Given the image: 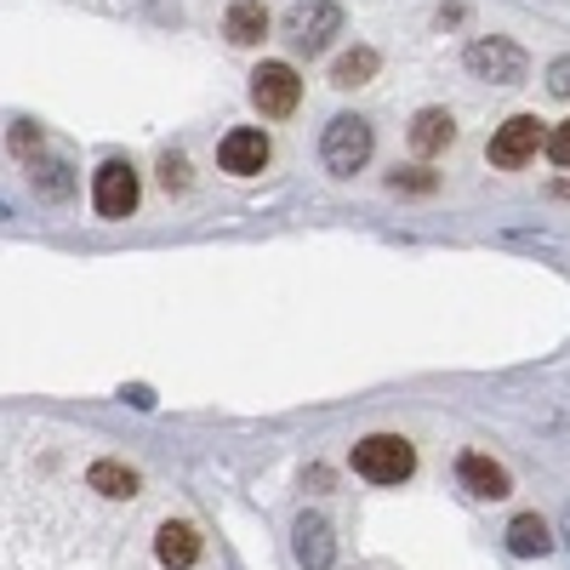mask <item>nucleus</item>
Segmentation results:
<instances>
[{"instance_id": "obj_20", "label": "nucleus", "mask_w": 570, "mask_h": 570, "mask_svg": "<svg viewBox=\"0 0 570 570\" xmlns=\"http://www.w3.org/2000/svg\"><path fill=\"white\" fill-rule=\"evenodd\" d=\"M160 183H166V188H188V160H183V155H166V160H160Z\"/></svg>"}, {"instance_id": "obj_18", "label": "nucleus", "mask_w": 570, "mask_h": 570, "mask_svg": "<svg viewBox=\"0 0 570 570\" xmlns=\"http://www.w3.org/2000/svg\"><path fill=\"white\" fill-rule=\"evenodd\" d=\"M40 149V126L35 120H18L12 126V155H35Z\"/></svg>"}, {"instance_id": "obj_12", "label": "nucleus", "mask_w": 570, "mask_h": 570, "mask_svg": "<svg viewBox=\"0 0 570 570\" xmlns=\"http://www.w3.org/2000/svg\"><path fill=\"white\" fill-rule=\"evenodd\" d=\"M508 553H513V559H542V553H553L548 519H542V513H519L513 525H508Z\"/></svg>"}, {"instance_id": "obj_3", "label": "nucleus", "mask_w": 570, "mask_h": 570, "mask_svg": "<svg viewBox=\"0 0 570 570\" xmlns=\"http://www.w3.org/2000/svg\"><path fill=\"white\" fill-rule=\"evenodd\" d=\"M468 69L480 75V80H497V86H519L525 80V69H531V58L519 52L513 40H502V35H480L468 46Z\"/></svg>"}, {"instance_id": "obj_23", "label": "nucleus", "mask_w": 570, "mask_h": 570, "mask_svg": "<svg viewBox=\"0 0 570 570\" xmlns=\"http://www.w3.org/2000/svg\"><path fill=\"white\" fill-rule=\"evenodd\" d=\"M564 531H570V525H564Z\"/></svg>"}, {"instance_id": "obj_19", "label": "nucleus", "mask_w": 570, "mask_h": 570, "mask_svg": "<svg viewBox=\"0 0 570 570\" xmlns=\"http://www.w3.org/2000/svg\"><path fill=\"white\" fill-rule=\"evenodd\" d=\"M548 160H553V166H570V120L548 131Z\"/></svg>"}, {"instance_id": "obj_7", "label": "nucleus", "mask_w": 570, "mask_h": 570, "mask_svg": "<svg viewBox=\"0 0 570 570\" xmlns=\"http://www.w3.org/2000/svg\"><path fill=\"white\" fill-rule=\"evenodd\" d=\"M91 206H98V217H131L137 212V171L126 160L98 166V177H91Z\"/></svg>"}, {"instance_id": "obj_4", "label": "nucleus", "mask_w": 570, "mask_h": 570, "mask_svg": "<svg viewBox=\"0 0 570 570\" xmlns=\"http://www.w3.org/2000/svg\"><path fill=\"white\" fill-rule=\"evenodd\" d=\"M537 149H548L542 120H537V115H513V120H502V126H497V137H491V166L519 171L525 160H537Z\"/></svg>"}, {"instance_id": "obj_6", "label": "nucleus", "mask_w": 570, "mask_h": 570, "mask_svg": "<svg viewBox=\"0 0 570 570\" xmlns=\"http://www.w3.org/2000/svg\"><path fill=\"white\" fill-rule=\"evenodd\" d=\"M252 104H257L268 120L297 115V104H303V80H297V69H292V63H263V69L252 75Z\"/></svg>"}, {"instance_id": "obj_17", "label": "nucleus", "mask_w": 570, "mask_h": 570, "mask_svg": "<svg viewBox=\"0 0 570 570\" xmlns=\"http://www.w3.org/2000/svg\"><path fill=\"white\" fill-rule=\"evenodd\" d=\"M29 177H35V188H40L46 200H63L69 188H75V183H69V166H63V160H46V166H35Z\"/></svg>"}, {"instance_id": "obj_16", "label": "nucleus", "mask_w": 570, "mask_h": 570, "mask_svg": "<svg viewBox=\"0 0 570 570\" xmlns=\"http://www.w3.org/2000/svg\"><path fill=\"white\" fill-rule=\"evenodd\" d=\"M86 485H91V491H104V497H131V491H137V473L120 468V462H91Z\"/></svg>"}, {"instance_id": "obj_21", "label": "nucleus", "mask_w": 570, "mask_h": 570, "mask_svg": "<svg viewBox=\"0 0 570 570\" xmlns=\"http://www.w3.org/2000/svg\"><path fill=\"white\" fill-rule=\"evenodd\" d=\"M548 91H553V98H570V58L548 63Z\"/></svg>"}, {"instance_id": "obj_5", "label": "nucleus", "mask_w": 570, "mask_h": 570, "mask_svg": "<svg viewBox=\"0 0 570 570\" xmlns=\"http://www.w3.org/2000/svg\"><path fill=\"white\" fill-rule=\"evenodd\" d=\"M337 29H343V7H331V0H303V7L285 12V35H292V46L308 58L325 52Z\"/></svg>"}, {"instance_id": "obj_1", "label": "nucleus", "mask_w": 570, "mask_h": 570, "mask_svg": "<svg viewBox=\"0 0 570 570\" xmlns=\"http://www.w3.org/2000/svg\"><path fill=\"white\" fill-rule=\"evenodd\" d=\"M411 468H416V451L400 434H365L354 445V473L371 485H400V480H411Z\"/></svg>"}, {"instance_id": "obj_10", "label": "nucleus", "mask_w": 570, "mask_h": 570, "mask_svg": "<svg viewBox=\"0 0 570 570\" xmlns=\"http://www.w3.org/2000/svg\"><path fill=\"white\" fill-rule=\"evenodd\" d=\"M292 537H297V564H303V570H331V559H337V542H331V525H325L320 513H303Z\"/></svg>"}, {"instance_id": "obj_14", "label": "nucleus", "mask_w": 570, "mask_h": 570, "mask_svg": "<svg viewBox=\"0 0 570 570\" xmlns=\"http://www.w3.org/2000/svg\"><path fill=\"white\" fill-rule=\"evenodd\" d=\"M223 35L234 46H257L268 35V12H263V0H234L228 18H223Z\"/></svg>"}, {"instance_id": "obj_8", "label": "nucleus", "mask_w": 570, "mask_h": 570, "mask_svg": "<svg viewBox=\"0 0 570 570\" xmlns=\"http://www.w3.org/2000/svg\"><path fill=\"white\" fill-rule=\"evenodd\" d=\"M217 166H223V171H234V177H257V171L268 166V137H263L257 126L228 131V137L217 142Z\"/></svg>"}, {"instance_id": "obj_9", "label": "nucleus", "mask_w": 570, "mask_h": 570, "mask_svg": "<svg viewBox=\"0 0 570 570\" xmlns=\"http://www.w3.org/2000/svg\"><path fill=\"white\" fill-rule=\"evenodd\" d=\"M456 480H462L468 497H480V502H502V497L513 491V485H508V468L491 462L485 451H462V456H456Z\"/></svg>"}, {"instance_id": "obj_11", "label": "nucleus", "mask_w": 570, "mask_h": 570, "mask_svg": "<svg viewBox=\"0 0 570 570\" xmlns=\"http://www.w3.org/2000/svg\"><path fill=\"white\" fill-rule=\"evenodd\" d=\"M155 553H160V564L188 570V564L200 559V531H195V525H183V519H166L160 537H155Z\"/></svg>"}, {"instance_id": "obj_2", "label": "nucleus", "mask_w": 570, "mask_h": 570, "mask_svg": "<svg viewBox=\"0 0 570 570\" xmlns=\"http://www.w3.org/2000/svg\"><path fill=\"white\" fill-rule=\"evenodd\" d=\"M320 160L331 177H354L365 160H371V126L360 115H337L320 137Z\"/></svg>"}, {"instance_id": "obj_22", "label": "nucleus", "mask_w": 570, "mask_h": 570, "mask_svg": "<svg viewBox=\"0 0 570 570\" xmlns=\"http://www.w3.org/2000/svg\"><path fill=\"white\" fill-rule=\"evenodd\" d=\"M389 183H394V188H416V195H428V188H434V177H428V171H394Z\"/></svg>"}, {"instance_id": "obj_13", "label": "nucleus", "mask_w": 570, "mask_h": 570, "mask_svg": "<svg viewBox=\"0 0 570 570\" xmlns=\"http://www.w3.org/2000/svg\"><path fill=\"white\" fill-rule=\"evenodd\" d=\"M451 137H456V120H451L445 109H422V115L411 120V149H416V155L451 149Z\"/></svg>"}, {"instance_id": "obj_15", "label": "nucleus", "mask_w": 570, "mask_h": 570, "mask_svg": "<svg viewBox=\"0 0 570 570\" xmlns=\"http://www.w3.org/2000/svg\"><path fill=\"white\" fill-rule=\"evenodd\" d=\"M376 63H383V58H376L371 46H354V52H343L337 69H331V86H343V91H348V86H365V80L376 75Z\"/></svg>"}]
</instances>
